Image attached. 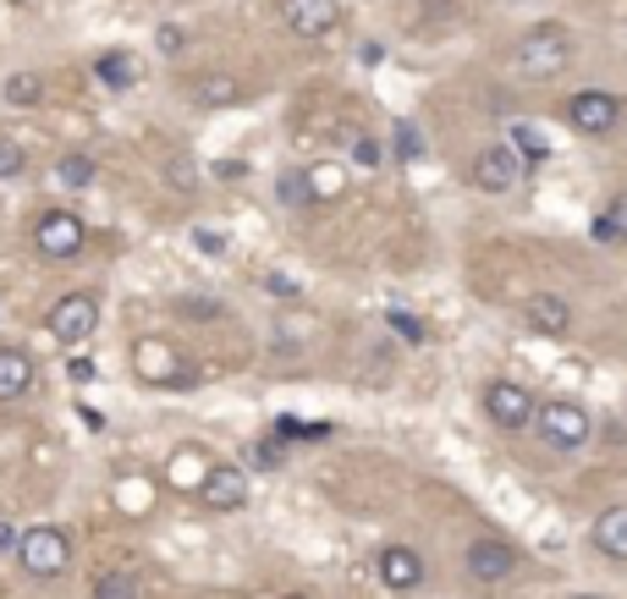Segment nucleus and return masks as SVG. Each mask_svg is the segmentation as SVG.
Listing matches in <instances>:
<instances>
[{"label":"nucleus","mask_w":627,"mask_h":599,"mask_svg":"<svg viewBox=\"0 0 627 599\" xmlns=\"http://www.w3.org/2000/svg\"><path fill=\"white\" fill-rule=\"evenodd\" d=\"M589 544L606 556V561H627V507H606V512L589 522Z\"/></svg>","instance_id":"nucleus-15"},{"label":"nucleus","mask_w":627,"mask_h":599,"mask_svg":"<svg viewBox=\"0 0 627 599\" xmlns=\"http://www.w3.org/2000/svg\"><path fill=\"white\" fill-rule=\"evenodd\" d=\"M623 116H627V105L617 94H606V88H584V94L567 99V127L578 138H611L623 127Z\"/></svg>","instance_id":"nucleus-4"},{"label":"nucleus","mask_w":627,"mask_h":599,"mask_svg":"<svg viewBox=\"0 0 627 599\" xmlns=\"http://www.w3.org/2000/svg\"><path fill=\"white\" fill-rule=\"evenodd\" d=\"M523 320H529V331L550 336V342H561V336L572 331V308H567V297H556V292H535V297L523 303Z\"/></svg>","instance_id":"nucleus-13"},{"label":"nucleus","mask_w":627,"mask_h":599,"mask_svg":"<svg viewBox=\"0 0 627 599\" xmlns=\"http://www.w3.org/2000/svg\"><path fill=\"white\" fill-rule=\"evenodd\" d=\"M523 160H518V149L512 144H484L479 155H473V166H468V181L479 187V193H512L518 181H523Z\"/></svg>","instance_id":"nucleus-6"},{"label":"nucleus","mask_w":627,"mask_h":599,"mask_svg":"<svg viewBox=\"0 0 627 599\" xmlns=\"http://www.w3.org/2000/svg\"><path fill=\"white\" fill-rule=\"evenodd\" d=\"M512 149H518V160H523V166H539V160H545V144H539L529 127H512Z\"/></svg>","instance_id":"nucleus-24"},{"label":"nucleus","mask_w":627,"mask_h":599,"mask_svg":"<svg viewBox=\"0 0 627 599\" xmlns=\"http://www.w3.org/2000/svg\"><path fill=\"white\" fill-rule=\"evenodd\" d=\"M39 99H45V78H39V72H11V78H6V105L28 110V105H39Z\"/></svg>","instance_id":"nucleus-19"},{"label":"nucleus","mask_w":627,"mask_h":599,"mask_svg":"<svg viewBox=\"0 0 627 599\" xmlns=\"http://www.w3.org/2000/svg\"><path fill=\"white\" fill-rule=\"evenodd\" d=\"M22 171H28V155H22L11 138H0V181H17Z\"/></svg>","instance_id":"nucleus-23"},{"label":"nucleus","mask_w":627,"mask_h":599,"mask_svg":"<svg viewBox=\"0 0 627 599\" xmlns=\"http://www.w3.org/2000/svg\"><path fill=\"white\" fill-rule=\"evenodd\" d=\"M254 462H259V468H275V462H281V451H275V445H254Z\"/></svg>","instance_id":"nucleus-34"},{"label":"nucleus","mask_w":627,"mask_h":599,"mask_svg":"<svg viewBox=\"0 0 627 599\" xmlns=\"http://www.w3.org/2000/svg\"><path fill=\"white\" fill-rule=\"evenodd\" d=\"M94 78L121 94V88H133L138 78H144V67H138V56H127V50H105V56L94 61Z\"/></svg>","instance_id":"nucleus-17"},{"label":"nucleus","mask_w":627,"mask_h":599,"mask_svg":"<svg viewBox=\"0 0 627 599\" xmlns=\"http://www.w3.org/2000/svg\"><path fill=\"white\" fill-rule=\"evenodd\" d=\"M286 599H308V595H286Z\"/></svg>","instance_id":"nucleus-37"},{"label":"nucleus","mask_w":627,"mask_h":599,"mask_svg":"<svg viewBox=\"0 0 627 599\" xmlns=\"http://www.w3.org/2000/svg\"><path fill=\"white\" fill-rule=\"evenodd\" d=\"M462 567H468V578L473 583H507L512 572H518V550L507 544V539H496V533H479L468 550H462Z\"/></svg>","instance_id":"nucleus-7"},{"label":"nucleus","mask_w":627,"mask_h":599,"mask_svg":"<svg viewBox=\"0 0 627 599\" xmlns=\"http://www.w3.org/2000/svg\"><path fill=\"white\" fill-rule=\"evenodd\" d=\"M17 539H22V533H17V528L0 517V550H17Z\"/></svg>","instance_id":"nucleus-35"},{"label":"nucleus","mask_w":627,"mask_h":599,"mask_svg":"<svg viewBox=\"0 0 627 599\" xmlns=\"http://www.w3.org/2000/svg\"><path fill=\"white\" fill-rule=\"evenodd\" d=\"M198 99H204V105H232V99H237V84H232V78H204Z\"/></svg>","instance_id":"nucleus-25"},{"label":"nucleus","mask_w":627,"mask_h":599,"mask_svg":"<svg viewBox=\"0 0 627 599\" xmlns=\"http://www.w3.org/2000/svg\"><path fill=\"white\" fill-rule=\"evenodd\" d=\"M72 380H78V385H89V380H94V363H89V357H72Z\"/></svg>","instance_id":"nucleus-33"},{"label":"nucleus","mask_w":627,"mask_h":599,"mask_svg":"<svg viewBox=\"0 0 627 599\" xmlns=\"http://www.w3.org/2000/svg\"><path fill=\"white\" fill-rule=\"evenodd\" d=\"M391 331H396V336H408V342H424V325H419V320H408V314H391Z\"/></svg>","instance_id":"nucleus-28"},{"label":"nucleus","mask_w":627,"mask_h":599,"mask_svg":"<svg viewBox=\"0 0 627 599\" xmlns=\"http://www.w3.org/2000/svg\"><path fill=\"white\" fill-rule=\"evenodd\" d=\"M550 445V451H584L595 440V419L572 402V396H550V402H535V424H529Z\"/></svg>","instance_id":"nucleus-1"},{"label":"nucleus","mask_w":627,"mask_h":599,"mask_svg":"<svg viewBox=\"0 0 627 599\" xmlns=\"http://www.w3.org/2000/svg\"><path fill=\"white\" fill-rule=\"evenodd\" d=\"M281 22L297 39H325L342 28V0H281Z\"/></svg>","instance_id":"nucleus-11"},{"label":"nucleus","mask_w":627,"mask_h":599,"mask_svg":"<svg viewBox=\"0 0 627 599\" xmlns=\"http://www.w3.org/2000/svg\"><path fill=\"white\" fill-rule=\"evenodd\" d=\"M193 243H198L204 254H226V237H221V232H193Z\"/></svg>","instance_id":"nucleus-30"},{"label":"nucleus","mask_w":627,"mask_h":599,"mask_svg":"<svg viewBox=\"0 0 627 599\" xmlns=\"http://www.w3.org/2000/svg\"><path fill=\"white\" fill-rule=\"evenodd\" d=\"M177 314L182 320H221V303H209V297H182Z\"/></svg>","instance_id":"nucleus-26"},{"label":"nucleus","mask_w":627,"mask_h":599,"mask_svg":"<svg viewBox=\"0 0 627 599\" xmlns=\"http://www.w3.org/2000/svg\"><path fill=\"white\" fill-rule=\"evenodd\" d=\"M595 237H600V243H627V193H617V198L595 215Z\"/></svg>","instance_id":"nucleus-18"},{"label":"nucleus","mask_w":627,"mask_h":599,"mask_svg":"<svg viewBox=\"0 0 627 599\" xmlns=\"http://www.w3.org/2000/svg\"><path fill=\"white\" fill-rule=\"evenodd\" d=\"M275 198H281V204H292V209H303V204L314 198L308 171H281V181H275Z\"/></svg>","instance_id":"nucleus-20"},{"label":"nucleus","mask_w":627,"mask_h":599,"mask_svg":"<svg viewBox=\"0 0 627 599\" xmlns=\"http://www.w3.org/2000/svg\"><path fill=\"white\" fill-rule=\"evenodd\" d=\"M33 391V357L22 346H0V402H17Z\"/></svg>","instance_id":"nucleus-16"},{"label":"nucleus","mask_w":627,"mask_h":599,"mask_svg":"<svg viewBox=\"0 0 627 599\" xmlns=\"http://www.w3.org/2000/svg\"><path fill=\"white\" fill-rule=\"evenodd\" d=\"M353 155H359V166H380V144H374V138H359Z\"/></svg>","instance_id":"nucleus-31"},{"label":"nucleus","mask_w":627,"mask_h":599,"mask_svg":"<svg viewBox=\"0 0 627 599\" xmlns=\"http://www.w3.org/2000/svg\"><path fill=\"white\" fill-rule=\"evenodd\" d=\"M17 567L28 572V578H61L67 567H72V539L61 533V528H50V522H39V528H28L22 539H17Z\"/></svg>","instance_id":"nucleus-3"},{"label":"nucleus","mask_w":627,"mask_h":599,"mask_svg":"<svg viewBox=\"0 0 627 599\" xmlns=\"http://www.w3.org/2000/svg\"><path fill=\"white\" fill-rule=\"evenodd\" d=\"M11 6H17V0H11Z\"/></svg>","instance_id":"nucleus-38"},{"label":"nucleus","mask_w":627,"mask_h":599,"mask_svg":"<svg viewBox=\"0 0 627 599\" xmlns=\"http://www.w3.org/2000/svg\"><path fill=\"white\" fill-rule=\"evenodd\" d=\"M243 171H248L243 160H221V166H215V176H221V181H243Z\"/></svg>","instance_id":"nucleus-32"},{"label":"nucleus","mask_w":627,"mask_h":599,"mask_svg":"<svg viewBox=\"0 0 627 599\" xmlns=\"http://www.w3.org/2000/svg\"><path fill=\"white\" fill-rule=\"evenodd\" d=\"M99 331V297L94 292H67L56 308H50V336L67 346H84Z\"/></svg>","instance_id":"nucleus-8"},{"label":"nucleus","mask_w":627,"mask_h":599,"mask_svg":"<svg viewBox=\"0 0 627 599\" xmlns=\"http://www.w3.org/2000/svg\"><path fill=\"white\" fill-rule=\"evenodd\" d=\"M94 599H138V578L133 572H105L94 583Z\"/></svg>","instance_id":"nucleus-21"},{"label":"nucleus","mask_w":627,"mask_h":599,"mask_svg":"<svg viewBox=\"0 0 627 599\" xmlns=\"http://www.w3.org/2000/svg\"><path fill=\"white\" fill-rule=\"evenodd\" d=\"M84 215H72V209H45L39 215V226H33V243H39V254L45 258H72L84 254Z\"/></svg>","instance_id":"nucleus-9"},{"label":"nucleus","mask_w":627,"mask_h":599,"mask_svg":"<svg viewBox=\"0 0 627 599\" xmlns=\"http://www.w3.org/2000/svg\"><path fill=\"white\" fill-rule=\"evenodd\" d=\"M56 176H61V187H89V181H94V160H89V155H67V160L56 166Z\"/></svg>","instance_id":"nucleus-22"},{"label":"nucleus","mask_w":627,"mask_h":599,"mask_svg":"<svg viewBox=\"0 0 627 599\" xmlns=\"http://www.w3.org/2000/svg\"><path fill=\"white\" fill-rule=\"evenodd\" d=\"M133 369H138L149 385H177V380H182L177 352H172V342H160V336H144V342H138V352H133Z\"/></svg>","instance_id":"nucleus-14"},{"label":"nucleus","mask_w":627,"mask_h":599,"mask_svg":"<svg viewBox=\"0 0 627 599\" xmlns=\"http://www.w3.org/2000/svg\"><path fill=\"white\" fill-rule=\"evenodd\" d=\"M424 155V138L413 127H396V160H419Z\"/></svg>","instance_id":"nucleus-27"},{"label":"nucleus","mask_w":627,"mask_h":599,"mask_svg":"<svg viewBox=\"0 0 627 599\" xmlns=\"http://www.w3.org/2000/svg\"><path fill=\"white\" fill-rule=\"evenodd\" d=\"M155 45H160V50H166V56H177L182 45H187V39H182V28H172V22H166V28H160V33H155Z\"/></svg>","instance_id":"nucleus-29"},{"label":"nucleus","mask_w":627,"mask_h":599,"mask_svg":"<svg viewBox=\"0 0 627 599\" xmlns=\"http://www.w3.org/2000/svg\"><path fill=\"white\" fill-rule=\"evenodd\" d=\"M198 495H204L209 512H237V507H248V473L232 468V462H215V468L198 479Z\"/></svg>","instance_id":"nucleus-12"},{"label":"nucleus","mask_w":627,"mask_h":599,"mask_svg":"<svg viewBox=\"0 0 627 599\" xmlns=\"http://www.w3.org/2000/svg\"><path fill=\"white\" fill-rule=\"evenodd\" d=\"M484 419L501 434H523L535 424V391L518 385V380H490L484 385Z\"/></svg>","instance_id":"nucleus-5"},{"label":"nucleus","mask_w":627,"mask_h":599,"mask_svg":"<svg viewBox=\"0 0 627 599\" xmlns=\"http://www.w3.org/2000/svg\"><path fill=\"white\" fill-rule=\"evenodd\" d=\"M374 578H380L391 595H413V589H424V556H419L413 544H385V550L374 556Z\"/></svg>","instance_id":"nucleus-10"},{"label":"nucleus","mask_w":627,"mask_h":599,"mask_svg":"<svg viewBox=\"0 0 627 599\" xmlns=\"http://www.w3.org/2000/svg\"><path fill=\"white\" fill-rule=\"evenodd\" d=\"M572 599H606V595H572Z\"/></svg>","instance_id":"nucleus-36"},{"label":"nucleus","mask_w":627,"mask_h":599,"mask_svg":"<svg viewBox=\"0 0 627 599\" xmlns=\"http://www.w3.org/2000/svg\"><path fill=\"white\" fill-rule=\"evenodd\" d=\"M567 61H572V39H567V28H529L518 45H512V72L518 78H556V72H567Z\"/></svg>","instance_id":"nucleus-2"}]
</instances>
